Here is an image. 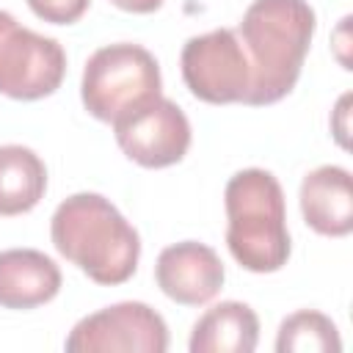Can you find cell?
I'll return each instance as SVG.
<instances>
[{"mask_svg":"<svg viewBox=\"0 0 353 353\" xmlns=\"http://www.w3.org/2000/svg\"><path fill=\"white\" fill-rule=\"evenodd\" d=\"M314 28L317 17L306 0H254L245 8L234 30L251 66L245 105H273L295 88Z\"/></svg>","mask_w":353,"mask_h":353,"instance_id":"cell-1","label":"cell"},{"mask_svg":"<svg viewBox=\"0 0 353 353\" xmlns=\"http://www.w3.org/2000/svg\"><path fill=\"white\" fill-rule=\"evenodd\" d=\"M50 237L63 259L105 287L124 284L141 259L135 226L99 193H74L63 199L52 212Z\"/></svg>","mask_w":353,"mask_h":353,"instance_id":"cell-2","label":"cell"},{"mask_svg":"<svg viewBox=\"0 0 353 353\" xmlns=\"http://www.w3.org/2000/svg\"><path fill=\"white\" fill-rule=\"evenodd\" d=\"M226 245L240 268L276 273L290 259L287 207L279 179L265 168L237 171L223 190Z\"/></svg>","mask_w":353,"mask_h":353,"instance_id":"cell-3","label":"cell"},{"mask_svg":"<svg viewBox=\"0 0 353 353\" xmlns=\"http://www.w3.org/2000/svg\"><path fill=\"white\" fill-rule=\"evenodd\" d=\"M163 91L157 58L130 41L108 44L91 52L80 80V99L85 110L113 124L119 116L157 99Z\"/></svg>","mask_w":353,"mask_h":353,"instance_id":"cell-4","label":"cell"},{"mask_svg":"<svg viewBox=\"0 0 353 353\" xmlns=\"http://www.w3.org/2000/svg\"><path fill=\"white\" fill-rule=\"evenodd\" d=\"M66 74L63 47L0 11V94L33 102L58 91Z\"/></svg>","mask_w":353,"mask_h":353,"instance_id":"cell-5","label":"cell"},{"mask_svg":"<svg viewBox=\"0 0 353 353\" xmlns=\"http://www.w3.org/2000/svg\"><path fill=\"white\" fill-rule=\"evenodd\" d=\"M182 80L190 94L210 105L243 102L251 91L248 55L232 28L190 36L179 55Z\"/></svg>","mask_w":353,"mask_h":353,"instance_id":"cell-6","label":"cell"},{"mask_svg":"<svg viewBox=\"0 0 353 353\" xmlns=\"http://www.w3.org/2000/svg\"><path fill=\"white\" fill-rule=\"evenodd\" d=\"M69 353H165L168 325L141 301H121L85 314L66 336Z\"/></svg>","mask_w":353,"mask_h":353,"instance_id":"cell-7","label":"cell"},{"mask_svg":"<svg viewBox=\"0 0 353 353\" xmlns=\"http://www.w3.org/2000/svg\"><path fill=\"white\" fill-rule=\"evenodd\" d=\"M113 135L119 149L143 168L174 165L190 149V121L185 110L163 94L119 116L113 121Z\"/></svg>","mask_w":353,"mask_h":353,"instance_id":"cell-8","label":"cell"},{"mask_svg":"<svg viewBox=\"0 0 353 353\" xmlns=\"http://www.w3.org/2000/svg\"><path fill=\"white\" fill-rule=\"evenodd\" d=\"M226 270L215 248L182 240L160 251L154 265V281L171 301L182 306H204L223 287Z\"/></svg>","mask_w":353,"mask_h":353,"instance_id":"cell-9","label":"cell"},{"mask_svg":"<svg viewBox=\"0 0 353 353\" xmlns=\"http://www.w3.org/2000/svg\"><path fill=\"white\" fill-rule=\"evenodd\" d=\"M298 201L306 226L317 234L345 237L353 232V188L347 168L320 165L309 171L301 182Z\"/></svg>","mask_w":353,"mask_h":353,"instance_id":"cell-10","label":"cell"},{"mask_svg":"<svg viewBox=\"0 0 353 353\" xmlns=\"http://www.w3.org/2000/svg\"><path fill=\"white\" fill-rule=\"evenodd\" d=\"M61 268L36 248L0 251V306L36 309L61 292Z\"/></svg>","mask_w":353,"mask_h":353,"instance_id":"cell-11","label":"cell"},{"mask_svg":"<svg viewBox=\"0 0 353 353\" xmlns=\"http://www.w3.org/2000/svg\"><path fill=\"white\" fill-rule=\"evenodd\" d=\"M259 342V317L243 301H221L190 331V353H251Z\"/></svg>","mask_w":353,"mask_h":353,"instance_id":"cell-12","label":"cell"},{"mask_svg":"<svg viewBox=\"0 0 353 353\" xmlns=\"http://www.w3.org/2000/svg\"><path fill=\"white\" fill-rule=\"evenodd\" d=\"M47 190V165L44 160L22 146L6 143L0 146V215H22L30 212Z\"/></svg>","mask_w":353,"mask_h":353,"instance_id":"cell-13","label":"cell"},{"mask_svg":"<svg viewBox=\"0 0 353 353\" xmlns=\"http://www.w3.org/2000/svg\"><path fill=\"white\" fill-rule=\"evenodd\" d=\"M342 336L331 317L314 309L292 312L276 334V353H339Z\"/></svg>","mask_w":353,"mask_h":353,"instance_id":"cell-14","label":"cell"},{"mask_svg":"<svg viewBox=\"0 0 353 353\" xmlns=\"http://www.w3.org/2000/svg\"><path fill=\"white\" fill-rule=\"evenodd\" d=\"M28 6L39 19L50 25H72L88 11L91 0H28Z\"/></svg>","mask_w":353,"mask_h":353,"instance_id":"cell-15","label":"cell"},{"mask_svg":"<svg viewBox=\"0 0 353 353\" xmlns=\"http://www.w3.org/2000/svg\"><path fill=\"white\" fill-rule=\"evenodd\" d=\"M116 8L130 11V14H152L163 6V0H110Z\"/></svg>","mask_w":353,"mask_h":353,"instance_id":"cell-16","label":"cell"},{"mask_svg":"<svg viewBox=\"0 0 353 353\" xmlns=\"http://www.w3.org/2000/svg\"><path fill=\"white\" fill-rule=\"evenodd\" d=\"M347 102H350V97L345 94V97L339 99V105H336V119H339V124H336V130H334V132H336L339 146H347V138H345V135H347V127H345V116H347V110H345V108H347Z\"/></svg>","mask_w":353,"mask_h":353,"instance_id":"cell-17","label":"cell"}]
</instances>
